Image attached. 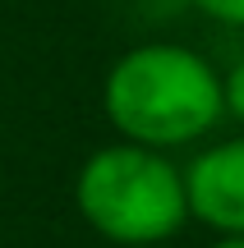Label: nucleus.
Masks as SVG:
<instances>
[{
	"instance_id": "f257e3e1",
	"label": "nucleus",
	"mask_w": 244,
	"mask_h": 248,
	"mask_svg": "<svg viewBox=\"0 0 244 248\" xmlns=\"http://www.w3.org/2000/svg\"><path fill=\"white\" fill-rule=\"evenodd\" d=\"M101 106L111 124L138 147H180L208 133L226 110L221 78L184 46H138L106 74Z\"/></svg>"
},
{
	"instance_id": "f03ea898",
	"label": "nucleus",
	"mask_w": 244,
	"mask_h": 248,
	"mask_svg": "<svg viewBox=\"0 0 244 248\" xmlns=\"http://www.w3.org/2000/svg\"><path fill=\"white\" fill-rule=\"evenodd\" d=\"M74 193L92 230L129 248L171 239L189 216L184 175L157 147L138 142H115L88 156Z\"/></svg>"
},
{
	"instance_id": "7ed1b4c3",
	"label": "nucleus",
	"mask_w": 244,
	"mask_h": 248,
	"mask_svg": "<svg viewBox=\"0 0 244 248\" xmlns=\"http://www.w3.org/2000/svg\"><path fill=\"white\" fill-rule=\"evenodd\" d=\"M184 198L189 216L221 234H244V138L203 152L184 170Z\"/></svg>"
},
{
	"instance_id": "20e7f679",
	"label": "nucleus",
	"mask_w": 244,
	"mask_h": 248,
	"mask_svg": "<svg viewBox=\"0 0 244 248\" xmlns=\"http://www.w3.org/2000/svg\"><path fill=\"white\" fill-rule=\"evenodd\" d=\"M208 18L217 23H230V28H244V0H194Z\"/></svg>"
},
{
	"instance_id": "39448f33",
	"label": "nucleus",
	"mask_w": 244,
	"mask_h": 248,
	"mask_svg": "<svg viewBox=\"0 0 244 248\" xmlns=\"http://www.w3.org/2000/svg\"><path fill=\"white\" fill-rule=\"evenodd\" d=\"M221 97H226V110L244 124V60L226 74V83H221Z\"/></svg>"
},
{
	"instance_id": "423d86ee",
	"label": "nucleus",
	"mask_w": 244,
	"mask_h": 248,
	"mask_svg": "<svg viewBox=\"0 0 244 248\" xmlns=\"http://www.w3.org/2000/svg\"><path fill=\"white\" fill-rule=\"evenodd\" d=\"M212 248H244V234H226V239L212 244Z\"/></svg>"
},
{
	"instance_id": "0eeeda50",
	"label": "nucleus",
	"mask_w": 244,
	"mask_h": 248,
	"mask_svg": "<svg viewBox=\"0 0 244 248\" xmlns=\"http://www.w3.org/2000/svg\"><path fill=\"white\" fill-rule=\"evenodd\" d=\"M138 248H162V244H138Z\"/></svg>"
}]
</instances>
